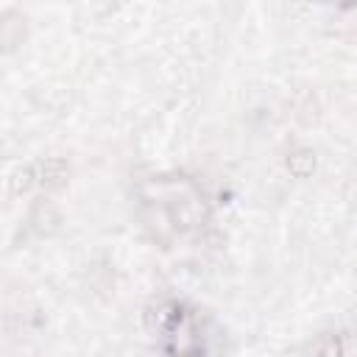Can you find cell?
I'll return each mask as SVG.
<instances>
[{
  "label": "cell",
  "instance_id": "3957f363",
  "mask_svg": "<svg viewBox=\"0 0 357 357\" xmlns=\"http://www.w3.org/2000/svg\"><path fill=\"white\" fill-rule=\"evenodd\" d=\"M28 184H31V170H20L17 173V181H14V190L20 192V190H28Z\"/></svg>",
  "mask_w": 357,
  "mask_h": 357
},
{
  "label": "cell",
  "instance_id": "7a4b0ae2",
  "mask_svg": "<svg viewBox=\"0 0 357 357\" xmlns=\"http://www.w3.org/2000/svg\"><path fill=\"white\" fill-rule=\"evenodd\" d=\"M42 173H45V181H47V184H59V181L67 176V165H64L61 159H47V162L42 165Z\"/></svg>",
  "mask_w": 357,
  "mask_h": 357
},
{
  "label": "cell",
  "instance_id": "6da1fadb",
  "mask_svg": "<svg viewBox=\"0 0 357 357\" xmlns=\"http://www.w3.org/2000/svg\"><path fill=\"white\" fill-rule=\"evenodd\" d=\"M290 170L296 173V176H307L310 170H312V165H315V159H312V153L310 151H298V153H293L290 156Z\"/></svg>",
  "mask_w": 357,
  "mask_h": 357
}]
</instances>
